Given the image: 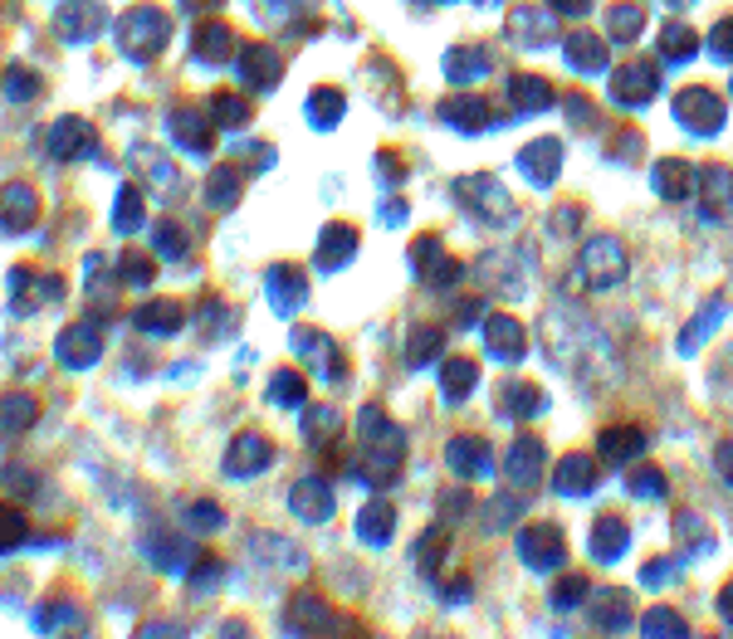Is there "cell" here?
<instances>
[{"instance_id": "1", "label": "cell", "mask_w": 733, "mask_h": 639, "mask_svg": "<svg viewBox=\"0 0 733 639\" xmlns=\"http://www.w3.org/2000/svg\"><path fill=\"white\" fill-rule=\"evenodd\" d=\"M626 279V245L616 235H592L578 254V283L592 293H606Z\"/></svg>"}, {"instance_id": "2", "label": "cell", "mask_w": 733, "mask_h": 639, "mask_svg": "<svg viewBox=\"0 0 733 639\" xmlns=\"http://www.w3.org/2000/svg\"><path fill=\"white\" fill-rule=\"evenodd\" d=\"M455 201L465 205V210L475 215L479 225H504V230L518 225V205H514V196L494 176H465L455 186Z\"/></svg>"}, {"instance_id": "3", "label": "cell", "mask_w": 733, "mask_h": 639, "mask_svg": "<svg viewBox=\"0 0 733 639\" xmlns=\"http://www.w3.org/2000/svg\"><path fill=\"white\" fill-rule=\"evenodd\" d=\"M724 118H729V102H719L714 88H685L675 98V122L694 137H719L724 132Z\"/></svg>"}, {"instance_id": "4", "label": "cell", "mask_w": 733, "mask_h": 639, "mask_svg": "<svg viewBox=\"0 0 733 639\" xmlns=\"http://www.w3.org/2000/svg\"><path fill=\"white\" fill-rule=\"evenodd\" d=\"M660 94V68L650 59H636V64H622L612 74V102L626 112H640L646 102H656Z\"/></svg>"}, {"instance_id": "5", "label": "cell", "mask_w": 733, "mask_h": 639, "mask_svg": "<svg viewBox=\"0 0 733 639\" xmlns=\"http://www.w3.org/2000/svg\"><path fill=\"white\" fill-rule=\"evenodd\" d=\"M518 562H524L528 572H562V562H568V542H562V532L552 528V522L524 528L518 532Z\"/></svg>"}, {"instance_id": "6", "label": "cell", "mask_w": 733, "mask_h": 639, "mask_svg": "<svg viewBox=\"0 0 733 639\" xmlns=\"http://www.w3.org/2000/svg\"><path fill=\"white\" fill-rule=\"evenodd\" d=\"M518 171H524V181L533 191L558 186V176H562V142H558V137H538V142H528L524 152H518Z\"/></svg>"}, {"instance_id": "7", "label": "cell", "mask_w": 733, "mask_h": 639, "mask_svg": "<svg viewBox=\"0 0 733 639\" xmlns=\"http://www.w3.org/2000/svg\"><path fill=\"white\" fill-rule=\"evenodd\" d=\"M494 410L504 420H538L548 410V396L533 381H524V376H504L499 391H494Z\"/></svg>"}, {"instance_id": "8", "label": "cell", "mask_w": 733, "mask_h": 639, "mask_svg": "<svg viewBox=\"0 0 733 639\" xmlns=\"http://www.w3.org/2000/svg\"><path fill=\"white\" fill-rule=\"evenodd\" d=\"M484 351H489L494 361H504V367L524 361L528 357V337H524V327H518V317H509V313L484 317Z\"/></svg>"}, {"instance_id": "9", "label": "cell", "mask_w": 733, "mask_h": 639, "mask_svg": "<svg viewBox=\"0 0 733 639\" xmlns=\"http://www.w3.org/2000/svg\"><path fill=\"white\" fill-rule=\"evenodd\" d=\"M694 191H699V210L709 220H733V171L729 166H719V162L699 166Z\"/></svg>"}, {"instance_id": "10", "label": "cell", "mask_w": 733, "mask_h": 639, "mask_svg": "<svg viewBox=\"0 0 733 639\" xmlns=\"http://www.w3.org/2000/svg\"><path fill=\"white\" fill-rule=\"evenodd\" d=\"M543 454H548L543 440L518 435V440L509 444V454H504V478H509V484H518V488H533L538 478H543V469H548Z\"/></svg>"}, {"instance_id": "11", "label": "cell", "mask_w": 733, "mask_h": 639, "mask_svg": "<svg viewBox=\"0 0 733 639\" xmlns=\"http://www.w3.org/2000/svg\"><path fill=\"white\" fill-rule=\"evenodd\" d=\"M445 464H450V474H460V478H489L494 450H489V440H479V435H455L445 444Z\"/></svg>"}, {"instance_id": "12", "label": "cell", "mask_w": 733, "mask_h": 639, "mask_svg": "<svg viewBox=\"0 0 733 639\" xmlns=\"http://www.w3.org/2000/svg\"><path fill=\"white\" fill-rule=\"evenodd\" d=\"M596 478H602V469H596L592 454H562L558 469H552V494L586 498V494H596Z\"/></svg>"}, {"instance_id": "13", "label": "cell", "mask_w": 733, "mask_h": 639, "mask_svg": "<svg viewBox=\"0 0 733 639\" xmlns=\"http://www.w3.org/2000/svg\"><path fill=\"white\" fill-rule=\"evenodd\" d=\"M440 122L445 128H455V132H484V128H494V102L489 98H475V94H460V98H445L440 102Z\"/></svg>"}, {"instance_id": "14", "label": "cell", "mask_w": 733, "mask_h": 639, "mask_svg": "<svg viewBox=\"0 0 733 639\" xmlns=\"http://www.w3.org/2000/svg\"><path fill=\"white\" fill-rule=\"evenodd\" d=\"M509 40L518 50H548L558 34H552V10H538V6H518L509 10Z\"/></svg>"}, {"instance_id": "15", "label": "cell", "mask_w": 733, "mask_h": 639, "mask_svg": "<svg viewBox=\"0 0 733 639\" xmlns=\"http://www.w3.org/2000/svg\"><path fill=\"white\" fill-rule=\"evenodd\" d=\"M586 552H592V562H602V566L622 562V556L630 552V528L622 518H596L592 538H586Z\"/></svg>"}, {"instance_id": "16", "label": "cell", "mask_w": 733, "mask_h": 639, "mask_svg": "<svg viewBox=\"0 0 733 639\" xmlns=\"http://www.w3.org/2000/svg\"><path fill=\"white\" fill-rule=\"evenodd\" d=\"M650 186H656V196L660 201H690L694 196V181H699V171L685 162V156H660L656 171H650Z\"/></svg>"}, {"instance_id": "17", "label": "cell", "mask_w": 733, "mask_h": 639, "mask_svg": "<svg viewBox=\"0 0 733 639\" xmlns=\"http://www.w3.org/2000/svg\"><path fill=\"white\" fill-rule=\"evenodd\" d=\"M562 54H568V64L578 68V74H606V40L592 30H572L568 40H562Z\"/></svg>"}, {"instance_id": "18", "label": "cell", "mask_w": 733, "mask_h": 639, "mask_svg": "<svg viewBox=\"0 0 733 639\" xmlns=\"http://www.w3.org/2000/svg\"><path fill=\"white\" fill-rule=\"evenodd\" d=\"M596 454H602L606 464H630L636 454H646V430L640 425H606L602 435H596Z\"/></svg>"}, {"instance_id": "19", "label": "cell", "mask_w": 733, "mask_h": 639, "mask_svg": "<svg viewBox=\"0 0 733 639\" xmlns=\"http://www.w3.org/2000/svg\"><path fill=\"white\" fill-rule=\"evenodd\" d=\"M475 381H479L475 357H450L445 367H440V396H445L450 405H465L470 396H475Z\"/></svg>"}, {"instance_id": "20", "label": "cell", "mask_w": 733, "mask_h": 639, "mask_svg": "<svg viewBox=\"0 0 733 639\" xmlns=\"http://www.w3.org/2000/svg\"><path fill=\"white\" fill-rule=\"evenodd\" d=\"M509 102H514V112H548L552 102H558V94H552L548 78H538V74H514V78H509Z\"/></svg>"}, {"instance_id": "21", "label": "cell", "mask_w": 733, "mask_h": 639, "mask_svg": "<svg viewBox=\"0 0 733 639\" xmlns=\"http://www.w3.org/2000/svg\"><path fill=\"white\" fill-rule=\"evenodd\" d=\"M489 74H494V64H489V50H484V44H465V50L445 54L450 84H475V78H489Z\"/></svg>"}, {"instance_id": "22", "label": "cell", "mask_w": 733, "mask_h": 639, "mask_svg": "<svg viewBox=\"0 0 733 639\" xmlns=\"http://www.w3.org/2000/svg\"><path fill=\"white\" fill-rule=\"evenodd\" d=\"M656 54H660V64H694V54H699L694 25H685V20H670V25L660 30V40H656Z\"/></svg>"}, {"instance_id": "23", "label": "cell", "mask_w": 733, "mask_h": 639, "mask_svg": "<svg viewBox=\"0 0 733 639\" xmlns=\"http://www.w3.org/2000/svg\"><path fill=\"white\" fill-rule=\"evenodd\" d=\"M640 34H646V10H640L636 0H612V6H606V40L636 44Z\"/></svg>"}, {"instance_id": "24", "label": "cell", "mask_w": 733, "mask_h": 639, "mask_svg": "<svg viewBox=\"0 0 733 639\" xmlns=\"http://www.w3.org/2000/svg\"><path fill=\"white\" fill-rule=\"evenodd\" d=\"M586 620H592L602 635L630 630V600H626V591H602V596H596V606L586 610Z\"/></svg>"}, {"instance_id": "25", "label": "cell", "mask_w": 733, "mask_h": 639, "mask_svg": "<svg viewBox=\"0 0 733 639\" xmlns=\"http://www.w3.org/2000/svg\"><path fill=\"white\" fill-rule=\"evenodd\" d=\"M724 313H729V303H724V299H709L704 307H699V317H690V323H685V333H680V351H685V357H690L694 347H704L709 333H714V327L724 323Z\"/></svg>"}, {"instance_id": "26", "label": "cell", "mask_w": 733, "mask_h": 639, "mask_svg": "<svg viewBox=\"0 0 733 639\" xmlns=\"http://www.w3.org/2000/svg\"><path fill=\"white\" fill-rule=\"evenodd\" d=\"M391 528H397V512H391L387 503H367L363 518H357V532H363V542H371V546L387 542Z\"/></svg>"}, {"instance_id": "27", "label": "cell", "mask_w": 733, "mask_h": 639, "mask_svg": "<svg viewBox=\"0 0 733 639\" xmlns=\"http://www.w3.org/2000/svg\"><path fill=\"white\" fill-rule=\"evenodd\" d=\"M675 528H680V538H685V546H690V552H685V562H690V556H709L714 552V538H709L704 532V518H699V512H675Z\"/></svg>"}, {"instance_id": "28", "label": "cell", "mask_w": 733, "mask_h": 639, "mask_svg": "<svg viewBox=\"0 0 733 639\" xmlns=\"http://www.w3.org/2000/svg\"><path fill=\"white\" fill-rule=\"evenodd\" d=\"M440 347H445V337L435 333V327H416L411 342H406V367H431V361L440 357Z\"/></svg>"}, {"instance_id": "29", "label": "cell", "mask_w": 733, "mask_h": 639, "mask_svg": "<svg viewBox=\"0 0 733 639\" xmlns=\"http://www.w3.org/2000/svg\"><path fill=\"white\" fill-rule=\"evenodd\" d=\"M586 591H592V586H586V576H578V572H568V576H562V581H558V586H552V591H548V606H552V610H558V615H568V610H578V606H582V600H586Z\"/></svg>"}, {"instance_id": "30", "label": "cell", "mask_w": 733, "mask_h": 639, "mask_svg": "<svg viewBox=\"0 0 733 639\" xmlns=\"http://www.w3.org/2000/svg\"><path fill=\"white\" fill-rule=\"evenodd\" d=\"M293 508H299L309 522H323L333 512V498H328V488H323V484H299V488H293Z\"/></svg>"}, {"instance_id": "31", "label": "cell", "mask_w": 733, "mask_h": 639, "mask_svg": "<svg viewBox=\"0 0 733 639\" xmlns=\"http://www.w3.org/2000/svg\"><path fill=\"white\" fill-rule=\"evenodd\" d=\"M640 635H650V639H656V635L685 639V635H690V625H685L670 606H656V610H646V615H640Z\"/></svg>"}, {"instance_id": "32", "label": "cell", "mask_w": 733, "mask_h": 639, "mask_svg": "<svg viewBox=\"0 0 733 639\" xmlns=\"http://www.w3.org/2000/svg\"><path fill=\"white\" fill-rule=\"evenodd\" d=\"M680 566H685V556H650V562L640 566V586L646 591L675 586V581H680Z\"/></svg>"}, {"instance_id": "33", "label": "cell", "mask_w": 733, "mask_h": 639, "mask_svg": "<svg viewBox=\"0 0 733 639\" xmlns=\"http://www.w3.org/2000/svg\"><path fill=\"white\" fill-rule=\"evenodd\" d=\"M445 552H450V532L445 528H431L421 542H416V566L435 576V566H440V556H445Z\"/></svg>"}, {"instance_id": "34", "label": "cell", "mask_w": 733, "mask_h": 639, "mask_svg": "<svg viewBox=\"0 0 733 639\" xmlns=\"http://www.w3.org/2000/svg\"><path fill=\"white\" fill-rule=\"evenodd\" d=\"M514 518H524V498H494V503L479 512V528L484 532H499V528H509Z\"/></svg>"}, {"instance_id": "35", "label": "cell", "mask_w": 733, "mask_h": 639, "mask_svg": "<svg viewBox=\"0 0 733 639\" xmlns=\"http://www.w3.org/2000/svg\"><path fill=\"white\" fill-rule=\"evenodd\" d=\"M353 249H357V235H353V230H343V225H333V230L323 235V249H319V259H323V264H328V269H337V264H343L347 254H353Z\"/></svg>"}, {"instance_id": "36", "label": "cell", "mask_w": 733, "mask_h": 639, "mask_svg": "<svg viewBox=\"0 0 733 639\" xmlns=\"http://www.w3.org/2000/svg\"><path fill=\"white\" fill-rule=\"evenodd\" d=\"M626 488L636 498H665V488H670V484H665V474L656 469V464H636L630 478H626Z\"/></svg>"}, {"instance_id": "37", "label": "cell", "mask_w": 733, "mask_h": 639, "mask_svg": "<svg viewBox=\"0 0 733 639\" xmlns=\"http://www.w3.org/2000/svg\"><path fill=\"white\" fill-rule=\"evenodd\" d=\"M269 459V444L265 440H240V444H235V459H230V469L235 474H250V469H259V464H265Z\"/></svg>"}, {"instance_id": "38", "label": "cell", "mask_w": 733, "mask_h": 639, "mask_svg": "<svg viewBox=\"0 0 733 639\" xmlns=\"http://www.w3.org/2000/svg\"><path fill=\"white\" fill-rule=\"evenodd\" d=\"M337 118H343V98H337L333 88H319V94H313V122L328 128V122H337Z\"/></svg>"}, {"instance_id": "39", "label": "cell", "mask_w": 733, "mask_h": 639, "mask_svg": "<svg viewBox=\"0 0 733 639\" xmlns=\"http://www.w3.org/2000/svg\"><path fill=\"white\" fill-rule=\"evenodd\" d=\"M460 273H465V269H460V259H450V254H445V259H435V264L425 269L421 279L431 283V289H450V283H460Z\"/></svg>"}, {"instance_id": "40", "label": "cell", "mask_w": 733, "mask_h": 639, "mask_svg": "<svg viewBox=\"0 0 733 639\" xmlns=\"http://www.w3.org/2000/svg\"><path fill=\"white\" fill-rule=\"evenodd\" d=\"M435 259H445V249H440V239L435 235H425V239H416L411 245V264H416V273H425L435 264Z\"/></svg>"}, {"instance_id": "41", "label": "cell", "mask_w": 733, "mask_h": 639, "mask_svg": "<svg viewBox=\"0 0 733 639\" xmlns=\"http://www.w3.org/2000/svg\"><path fill=\"white\" fill-rule=\"evenodd\" d=\"M709 54H714V59H724V64H733V15L714 25V34H709Z\"/></svg>"}, {"instance_id": "42", "label": "cell", "mask_w": 733, "mask_h": 639, "mask_svg": "<svg viewBox=\"0 0 733 639\" xmlns=\"http://www.w3.org/2000/svg\"><path fill=\"white\" fill-rule=\"evenodd\" d=\"M636 156H640V132H616V137H612V162L630 166Z\"/></svg>"}, {"instance_id": "43", "label": "cell", "mask_w": 733, "mask_h": 639, "mask_svg": "<svg viewBox=\"0 0 733 639\" xmlns=\"http://www.w3.org/2000/svg\"><path fill=\"white\" fill-rule=\"evenodd\" d=\"M269 283H274V293H279V299H274V303H279V307H284V313H289V307H293V303H299V293H303V283H299V279H293V273H284V269H279V273H274V279H269Z\"/></svg>"}, {"instance_id": "44", "label": "cell", "mask_w": 733, "mask_h": 639, "mask_svg": "<svg viewBox=\"0 0 733 639\" xmlns=\"http://www.w3.org/2000/svg\"><path fill=\"white\" fill-rule=\"evenodd\" d=\"M274 401H279V405H299V401H303V381H299L293 371H284V376L274 381Z\"/></svg>"}, {"instance_id": "45", "label": "cell", "mask_w": 733, "mask_h": 639, "mask_svg": "<svg viewBox=\"0 0 733 639\" xmlns=\"http://www.w3.org/2000/svg\"><path fill=\"white\" fill-rule=\"evenodd\" d=\"M568 122H572V128H592V122H596L592 102H586V98H568Z\"/></svg>"}, {"instance_id": "46", "label": "cell", "mask_w": 733, "mask_h": 639, "mask_svg": "<svg viewBox=\"0 0 733 639\" xmlns=\"http://www.w3.org/2000/svg\"><path fill=\"white\" fill-rule=\"evenodd\" d=\"M552 15H568V20H582L586 10H592V0H548Z\"/></svg>"}, {"instance_id": "47", "label": "cell", "mask_w": 733, "mask_h": 639, "mask_svg": "<svg viewBox=\"0 0 733 639\" xmlns=\"http://www.w3.org/2000/svg\"><path fill=\"white\" fill-rule=\"evenodd\" d=\"M572 220H578V205H558L552 210V235H572Z\"/></svg>"}, {"instance_id": "48", "label": "cell", "mask_w": 733, "mask_h": 639, "mask_svg": "<svg viewBox=\"0 0 733 639\" xmlns=\"http://www.w3.org/2000/svg\"><path fill=\"white\" fill-rule=\"evenodd\" d=\"M440 512H445V518H465V512H470V494H445V498H440Z\"/></svg>"}, {"instance_id": "49", "label": "cell", "mask_w": 733, "mask_h": 639, "mask_svg": "<svg viewBox=\"0 0 733 639\" xmlns=\"http://www.w3.org/2000/svg\"><path fill=\"white\" fill-rule=\"evenodd\" d=\"M714 464H719V478H724V484L733 488V440H729V444H719Z\"/></svg>"}, {"instance_id": "50", "label": "cell", "mask_w": 733, "mask_h": 639, "mask_svg": "<svg viewBox=\"0 0 733 639\" xmlns=\"http://www.w3.org/2000/svg\"><path fill=\"white\" fill-rule=\"evenodd\" d=\"M470 596H475L470 576H460V581H450V586H445V600H450V606H460V600H470Z\"/></svg>"}, {"instance_id": "51", "label": "cell", "mask_w": 733, "mask_h": 639, "mask_svg": "<svg viewBox=\"0 0 733 639\" xmlns=\"http://www.w3.org/2000/svg\"><path fill=\"white\" fill-rule=\"evenodd\" d=\"M479 313H484L479 303H465V307H455V323H460V327H475V323H479Z\"/></svg>"}, {"instance_id": "52", "label": "cell", "mask_w": 733, "mask_h": 639, "mask_svg": "<svg viewBox=\"0 0 733 639\" xmlns=\"http://www.w3.org/2000/svg\"><path fill=\"white\" fill-rule=\"evenodd\" d=\"M719 615L733 625V581H724V591H719Z\"/></svg>"}, {"instance_id": "53", "label": "cell", "mask_w": 733, "mask_h": 639, "mask_svg": "<svg viewBox=\"0 0 733 639\" xmlns=\"http://www.w3.org/2000/svg\"><path fill=\"white\" fill-rule=\"evenodd\" d=\"M401 220H406V205L391 201V205H387V225H401Z\"/></svg>"}, {"instance_id": "54", "label": "cell", "mask_w": 733, "mask_h": 639, "mask_svg": "<svg viewBox=\"0 0 733 639\" xmlns=\"http://www.w3.org/2000/svg\"><path fill=\"white\" fill-rule=\"evenodd\" d=\"M665 6H690V0H665Z\"/></svg>"}, {"instance_id": "55", "label": "cell", "mask_w": 733, "mask_h": 639, "mask_svg": "<svg viewBox=\"0 0 733 639\" xmlns=\"http://www.w3.org/2000/svg\"><path fill=\"white\" fill-rule=\"evenodd\" d=\"M435 6H450V0H435Z\"/></svg>"}]
</instances>
